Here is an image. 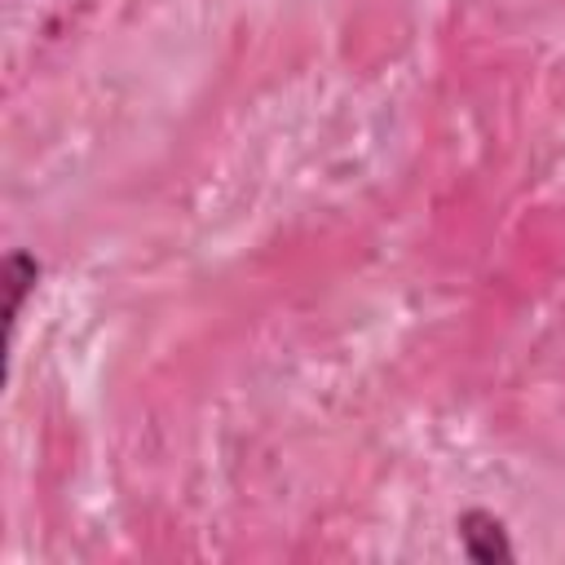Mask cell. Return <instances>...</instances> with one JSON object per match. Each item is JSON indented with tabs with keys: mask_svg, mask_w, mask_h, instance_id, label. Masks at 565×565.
I'll return each mask as SVG.
<instances>
[{
	"mask_svg": "<svg viewBox=\"0 0 565 565\" xmlns=\"http://www.w3.org/2000/svg\"><path fill=\"white\" fill-rule=\"evenodd\" d=\"M459 530H463L468 556H477V561H508V556H512V547H508V539H503V525H499L494 516L468 512V516L459 521Z\"/></svg>",
	"mask_w": 565,
	"mask_h": 565,
	"instance_id": "1",
	"label": "cell"
}]
</instances>
